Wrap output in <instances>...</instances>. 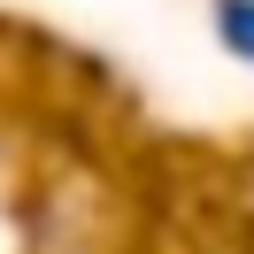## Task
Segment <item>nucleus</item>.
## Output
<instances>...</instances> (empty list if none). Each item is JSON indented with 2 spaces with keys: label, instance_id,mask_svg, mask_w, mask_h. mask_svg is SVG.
Masks as SVG:
<instances>
[{
  "label": "nucleus",
  "instance_id": "obj_1",
  "mask_svg": "<svg viewBox=\"0 0 254 254\" xmlns=\"http://www.w3.org/2000/svg\"><path fill=\"white\" fill-rule=\"evenodd\" d=\"M216 39H223L231 62L254 69V0H216Z\"/></svg>",
  "mask_w": 254,
  "mask_h": 254
}]
</instances>
